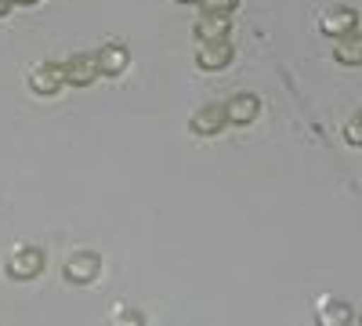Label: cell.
<instances>
[{
	"mask_svg": "<svg viewBox=\"0 0 362 326\" xmlns=\"http://www.w3.org/2000/svg\"><path fill=\"white\" fill-rule=\"evenodd\" d=\"M44 264H47V257H44L40 247H15L4 261V272L15 283H25V279H37L44 272Z\"/></svg>",
	"mask_w": 362,
	"mask_h": 326,
	"instance_id": "1",
	"label": "cell"
},
{
	"mask_svg": "<svg viewBox=\"0 0 362 326\" xmlns=\"http://www.w3.org/2000/svg\"><path fill=\"white\" fill-rule=\"evenodd\" d=\"M98 272H102V257H98L95 250H76V254H69V261L62 264L66 283H76V286L95 283Z\"/></svg>",
	"mask_w": 362,
	"mask_h": 326,
	"instance_id": "2",
	"label": "cell"
},
{
	"mask_svg": "<svg viewBox=\"0 0 362 326\" xmlns=\"http://www.w3.org/2000/svg\"><path fill=\"white\" fill-rule=\"evenodd\" d=\"M232 58H235V47L228 44V37L225 40H206L196 51V66L203 73H221L225 66H232Z\"/></svg>",
	"mask_w": 362,
	"mask_h": 326,
	"instance_id": "3",
	"label": "cell"
},
{
	"mask_svg": "<svg viewBox=\"0 0 362 326\" xmlns=\"http://www.w3.org/2000/svg\"><path fill=\"white\" fill-rule=\"evenodd\" d=\"M225 124H228V112H225V105L210 102V105L196 109V116L189 120V131H192L196 138H214V134H221V131H225Z\"/></svg>",
	"mask_w": 362,
	"mask_h": 326,
	"instance_id": "4",
	"label": "cell"
},
{
	"mask_svg": "<svg viewBox=\"0 0 362 326\" xmlns=\"http://www.w3.org/2000/svg\"><path fill=\"white\" fill-rule=\"evenodd\" d=\"M29 87H33V95H40V98H54L66 87V66H54V62L37 66L29 73Z\"/></svg>",
	"mask_w": 362,
	"mask_h": 326,
	"instance_id": "5",
	"label": "cell"
},
{
	"mask_svg": "<svg viewBox=\"0 0 362 326\" xmlns=\"http://www.w3.org/2000/svg\"><path fill=\"white\" fill-rule=\"evenodd\" d=\"M98 76H102V69H98V51H95V54L80 51V54H73L69 62H66V83H69V87H90Z\"/></svg>",
	"mask_w": 362,
	"mask_h": 326,
	"instance_id": "6",
	"label": "cell"
},
{
	"mask_svg": "<svg viewBox=\"0 0 362 326\" xmlns=\"http://www.w3.org/2000/svg\"><path fill=\"white\" fill-rule=\"evenodd\" d=\"M225 112H228V124L247 127V124H254V120H257V112H261V98H257V95H250V91H239V95H232V98L225 102Z\"/></svg>",
	"mask_w": 362,
	"mask_h": 326,
	"instance_id": "7",
	"label": "cell"
},
{
	"mask_svg": "<svg viewBox=\"0 0 362 326\" xmlns=\"http://www.w3.org/2000/svg\"><path fill=\"white\" fill-rule=\"evenodd\" d=\"M355 22H358V11H355V8H329V11L319 18V29H322V37L341 40V37H348L351 29H355Z\"/></svg>",
	"mask_w": 362,
	"mask_h": 326,
	"instance_id": "8",
	"label": "cell"
},
{
	"mask_svg": "<svg viewBox=\"0 0 362 326\" xmlns=\"http://www.w3.org/2000/svg\"><path fill=\"white\" fill-rule=\"evenodd\" d=\"M232 29V18L221 15V11H203V18L196 22V40L206 44V40H225Z\"/></svg>",
	"mask_w": 362,
	"mask_h": 326,
	"instance_id": "9",
	"label": "cell"
},
{
	"mask_svg": "<svg viewBox=\"0 0 362 326\" xmlns=\"http://www.w3.org/2000/svg\"><path fill=\"white\" fill-rule=\"evenodd\" d=\"M127 66H131V51H127L124 44H109V47L98 51V69H102V76H119Z\"/></svg>",
	"mask_w": 362,
	"mask_h": 326,
	"instance_id": "10",
	"label": "cell"
},
{
	"mask_svg": "<svg viewBox=\"0 0 362 326\" xmlns=\"http://www.w3.org/2000/svg\"><path fill=\"white\" fill-rule=\"evenodd\" d=\"M334 58H337L341 66H362V33H358V29H351L348 37L337 40Z\"/></svg>",
	"mask_w": 362,
	"mask_h": 326,
	"instance_id": "11",
	"label": "cell"
},
{
	"mask_svg": "<svg viewBox=\"0 0 362 326\" xmlns=\"http://www.w3.org/2000/svg\"><path fill=\"white\" fill-rule=\"evenodd\" d=\"M315 319L322 326H344V322H351V308H348V301H326Z\"/></svg>",
	"mask_w": 362,
	"mask_h": 326,
	"instance_id": "12",
	"label": "cell"
},
{
	"mask_svg": "<svg viewBox=\"0 0 362 326\" xmlns=\"http://www.w3.org/2000/svg\"><path fill=\"white\" fill-rule=\"evenodd\" d=\"M344 141H348V145H355V149H362V112H358V116H351V120L344 124Z\"/></svg>",
	"mask_w": 362,
	"mask_h": 326,
	"instance_id": "13",
	"label": "cell"
},
{
	"mask_svg": "<svg viewBox=\"0 0 362 326\" xmlns=\"http://www.w3.org/2000/svg\"><path fill=\"white\" fill-rule=\"evenodd\" d=\"M203 11H221V15H232L239 8V0H199Z\"/></svg>",
	"mask_w": 362,
	"mask_h": 326,
	"instance_id": "14",
	"label": "cell"
},
{
	"mask_svg": "<svg viewBox=\"0 0 362 326\" xmlns=\"http://www.w3.org/2000/svg\"><path fill=\"white\" fill-rule=\"evenodd\" d=\"M116 322H119V326H141V322H145V315H141V312H134V308H119Z\"/></svg>",
	"mask_w": 362,
	"mask_h": 326,
	"instance_id": "15",
	"label": "cell"
},
{
	"mask_svg": "<svg viewBox=\"0 0 362 326\" xmlns=\"http://www.w3.org/2000/svg\"><path fill=\"white\" fill-rule=\"evenodd\" d=\"M11 8H15V0H0V18H8Z\"/></svg>",
	"mask_w": 362,
	"mask_h": 326,
	"instance_id": "16",
	"label": "cell"
},
{
	"mask_svg": "<svg viewBox=\"0 0 362 326\" xmlns=\"http://www.w3.org/2000/svg\"><path fill=\"white\" fill-rule=\"evenodd\" d=\"M15 4H22V8H29V4H40V0H15Z\"/></svg>",
	"mask_w": 362,
	"mask_h": 326,
	"instance_id": "17",
	"label": "cell"
},
{
	"mask_svg": "<svg viewBox=\"0 0 362 326\" xmlns=\"http://www.w3.org/2000/svg\"><path fill=\"white\" fill-rule=\"evenodd\" d=\"M177 4H199V0H177Z\"/></svg>",
	"mask_w": 362,
	"mask_h": 326,
	"instance_id": "18",
	"label": "cell"
},
{
	"mask_svg": "<svg viewBox=\"0 0 362 326\" xmlns=\"http://www.w3.org/2000/svg\"><path fill=\"white\" fill-rule=\"evenodd\" d=\"M358 322H362V315H358Z\"/></svg>",
	"mask_w": 362,
	"mask_h": 326,
	"instance_id": "19",
	"label": "cell"
}]
</instances>
